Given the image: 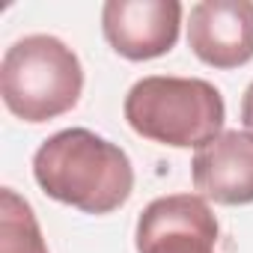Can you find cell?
I'll use <instances>...</instances> for the list:
<instances>
[{
  "instance_id": "4",
  "label": "cell",
  "mask_w": 253,
  "mask_h": 253,
  "mask_svg": "<svg viewBox=\"0 0 253 253\" xmlns=\"http://www.w3.org/2000/svg\"><path fill=\"white\" fill-rule=\"evenodd\" d=\"M217 217L197 194H170L152 200L137 217V253H214Z\"/></svg>"
},
{
  "instance_id": "5",
  "label": "cell",
  "mask_w": 253,
  "mask_h": 253,
  "mask_svg": "<svg viewBox=\"0 0 253 253\" xmlns=\"http://www.w3.org/2000/svg\"><path fill=\"white\" fill-rule=\"evenodd\" d=\"M182 27L179 0H107L101 30L107 45L125 60H155L176 48Z\"/></svg>"
},
{
  "instance_id": "2",
  "label": "cell",
  "mask_w": 253,
  "mask_h": 253,
  "mask_svg": "<svg viewBox=\"0 0 253 253\" xmlns=\"http://www.w3.org/2000/svg\"><path fill=\"white\" fill-rule=\"evenodd\" d=\"M125 122L131 131L176 149H203L223 134L226 104L214 84L203 78L149 75L125 95Z\"/></svg>"
},
{
  "instance_id": "9",
  "label": "cell",
  "mask_w": 253,
  "mask_h": 253,
  "mask_svg": "<svg viewBox=\"0 0 253 253\" xmlns=\"http://www.w3.org/2000/svg\"><path fill=\"white\" fill-rule=\"evenodd\" d=\"M241 122H244V128L253 134V81L247 84L244 98H241Z\"/></svg>"
},
{
  "instance_id": "7",
  "label": "cell",
  "mask_w": 253,
  "mask_h": 253,
  "mask_svg": "<svg viewBox=\"0 0 253 253\" xmlns=\"http://www.w3.org/2000/svg\"><path fill=\"white\" fill-rule=\"evenodd\" d=\"M194 188L203 200L220 206H247L253 203V134L250 131H223L191 161Z\"/></svg>"
},
{
  "instance_id": "8",
  "label": "cell",
  "mask_w": 253,
  "mask_h": 253,
  "mask_svg": "<svg viewBox=\"0 0 253 253\" xmlns=\"http://www.w3.org/2000/svg\"><path fill=\"white\" fill-rule=\"evenodd\" d=\"M0 253H48L30 203L12 188L0 191Z\"/></svg>"
},
{
  "instance_id": "1",
  "label": "cell",
  "mask_w": 253,
  "mask_h": 253,
  "mask_svg": "<svg viewBox=\"0 0 253 253\" xmlns=\"http://www.w3.org/2000/svg\"><path fill=\"white\" fill-rule=\"evenodd\" d=\"M36 185L84 214H110L134 191V167L116 143L89 128H66L33 155Z\"/></svg>"
},
{
  "instance_id": "6",
  "label": "cell",
  "mask_w": 253,
  "mask_h": 253,
  "mask_svg": "<svg viewBox=\"0 0 253 253\" xmlns=\"http://www.w3.org/2000/svg\"><path fill=\"white\" fill-rule=\"evenodd\" d=\"M188 45L206 66L238 69L253 60V3L203 0L191 6Z\"/></svg>"
},
{
  "instance_id": "3",
  "label": "cell",
  "mask_w": 253,
  "mask_h": 253,
  "mask_svg": "<svg viewBox=\"0 0 253 253\" xmlns=\"http://www.w3.org/2000/svg\"><path fill=\"white\" fill-rule=\"evenodd\" d=\"M84 92L78 54L57 36L18 39L0 63V95L24 122H48L69 113Z\"/></svg>"
}]
</instances>
